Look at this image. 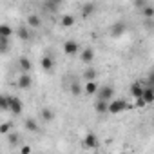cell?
Listing matches in <instances>:
<instances>
[{
  "label": "cell",
  "instance_id": "6da1fadb",
  "mask_svg": "<svg viewBox=\"0 0 154 154\" xmlns=\"http://www.w3.org/2000/svg\"><path fill=\"white\" fill-rule=\"evenodd\" d=\"M127 109H129V103L123 98H116V100L109 102V114H120V112H123Z\"/></svg>",
  "mask_w": 154,
  "mask_h": 154
},
{
  "label": "cell",
  "instance_id": "7a4b0ae2",
  "mask_svg": "<svg viewBox=\"0 0 154 154\" xmlns=\"http://www.w3.org/2000/svg\"><path fill=\"white\" fill-rule=\"evenodd\" d=\"M96 98L100 100V102H112V98H114V87L112 85H102L100 87V91H98V94H96Z\"/></svg>",
  "mask_w": 154,
  "mask_h": 154
},
{
  "label": "cell",
  "instance_id": "3957f363",
  "mask_svg": "<svg viewBox=\"0 0 154 154\" xmlns=\"http://www.w3.org/2000/svg\"><path fill=\"white\" fill-rule=\"evenodd\" d=\"M17 85H18V89L27 91V89L33 85V78H31V74H29V72H22V74H20V78H18V82H17Z\"/></svg>",
  "mask_w": 154,
  "mask_h": 154
},
{
  "label": "cell",
  "instance_id": "277c9868",
  "mask_svg": "<svg viewBox=\"0 0 154 154\" xmlns=\"http://www.w3.org/2000/svg\"><path fill=\"white\" fill-rule=\"evenodd\" d=\"M98 145H100V141H98L96 134H93V132H87V134H85V138H84V147L93 150V149H98Z\"/></svg>",
  "mask_w": 154,
  "mask_h": 154
},
{
  "label": "cell",
  "instance_id": "5b68a950",
  "mask_svg": "<svg viewBox=\"0 0 154 154\" xmlns=\"http://www.w3.org/2000/svg\"><path fill=\"white\" fill-rule=\"evenodd\" d=\"M9 111H11L15 116L22 114V100H20V98H17V96H13V98L9 100Z\"/></svg>",
  "mask_w": 154,
  "mask_h": 154
},
{
  "label": "cell",
  "instance_id": "8992f818",
  "mask_svg": "<svg viewBox=\"0 0 154 154\" xmlns=\"http://www.w3.org/2000/svg\"><path fill=\"white\" fill-rule=\"evenodd\" d=\"M63 53L67 56H74L76 53H78V44H76L74 40H67L63 42Z\"/></svg>",
  "mask_w": 154,
  "mask_h": 154
},
{
  "label": "cell",
  "instance_id": "52a82bcc",
  "mask_svg": "<svg viewBox=\"0 0 154 154\" xmlns=\"http://www.w3.org/2000/svg\"><path fill=\"white\" fill-rule=\"evenodd\" d=\"M26 22H27V27H29V29H36V27H40V26H42V20H40V17H38L36 13L27 15Z\"/></svg>",
  "mask_w": 154,
  "mask_h": 154
},
{
  "label": "cell",
  "instance_id": "ba28073f",
  "mask_svg": "<svg viewBox=\"0 0 154 154\" xmlns=\"http://www.w3.org/2000/svg\"><path fill=\"white\" fill-rule=\"evenodd\" d=\"M17 36L22 42H27V40H31V29L27 26H20V27H17Z\"/></svg>",
  "mask_w": 154,
  "mask_h": 154
},
{
  "label": "cell",
  "instance_id": "9c48e42d",
  "mask_svg": "<svg viewBox=\"0 0 154 154\" xmlns=\"http://www.w3.org/2000/svg\"><path fill=\"white\" fill-rule=\"evenodd\" d=\"M18 67H20L22 72H31L33 63H31V60H29L27 56H20V58H18Z\"/></svg>",
  "mask_w": 154,
  "mask_h": 154
},
{
  "label": "cell",
  "instance_id": "30bf717a",
  "mask_svg": "<svg viewBox=\"0 0 154 154\" xmlns=\"http://www.w3.org/2000/svg\"><path fill=\"white\" fill-rule=\"evenodd\" d=\"M125 29H127V26H125L123 22H116V24H112V27H111V36H122V35L125 33Z\"/></svg>",
  "mask_w": 154,
  "mask_h": 154
},
{
  "label": "cell",
  "instance_id": "8fae6325",
  "mask_svg": "<svg viewBox=\"0 0 154 154\" xmlns=\"http://www.w3.org/2000/svg\"><path fill=\"white\" fill-rule=\"evenodd\" d=\"M80 60H82L84 63H91V62L94 60V51H93V47H85V49L82 51V54H80Z\"/></svg>",
  "mask_w": 154,
  "mask_h": 154
},
{
  "label": "cell",
  "instance_id": "7c38bea8",
  "mask_svg": "<svg viewBox=\"0 0 154 154\" xmlns=\"http://www.w3.org/2000/svg\"><path fill=\"white\" fill-rule=\"evenodd\" d=\"M98 91H100V85H98L96 82H87V84L84 85V93H85V94H89V96L98 94Z\"/></svg>",
  "mask_w": 154,
  "mask_h": 154
},
{
  "label": "cell",
  "instance_id": "4fadbf2b",
  "mask_svg": "<svg viewBox=\"0 0 154 154\" xmlns=\"http://www.w3.org/2000/svg\"><path fill=\"white\" fill-rule=\"evenodd\" d=\"M143 91H145V87H143L141 84H138V82H136V84H132V85H131V91H129V93H131V96H132V98H136V100H138V98H141V96H143Z\"/></svg>",
  "mask_w": 154,
  "mask_h": 154
},
{
  "label": "cell",
  "instance_id": "5bb4252c",
  "mask_svg": "<svg viewBox=\"0 0 154 154\" xmlns=\"http://www.w3.org/2000/svg\"><path fill=\"white\" fill-rule=\"evenodd\" d=\"M94 111H96L100 116L109 114V103H107V102H100V100H96V102H94Z\"/></svg>",
  "mask_w": 154,
  "mask_h": 154
},
{
  "label": "cell",
  "instance_id": "9a60e30c",
  "mask_svg": "<svg viewBox=\"0 0 154 154\" xmlns=\"http://www.w3.org/2000/svg\"><path fill=\"white\" fill-rule=\"evenodd\" d=\"M74 22H76V18L72 15H62V18H60V26L62 27H72Z\"/></svg>",
  "mask_w": 154,
  "mask_h": 154
},
{
  "label": "cell",
  "instance_id": "2e32d148",
  "mask_svg": "<svg viewBox=\"0 0 154 154\" xmlns=\"http://www.w3.org/2000/svg\"><path fill=\"white\" fill-rule=\"evenodd\" d=\"M94 9H96V4H93V2H89V4H84V6H82V17H84V18L91 17V15L94 13Z\"/></svg>",
  "mask_w": 154,
  "mask_h": 154
},
{
  "label": "cell",
  "instance_id": "e0dca14e",
  "mask_svg": "<svg viewBox=\"0 0 154 154\" xmlns=\"http://www.w3.org/2000/svg\"><path fill=\"white\" fill-rule=\"evenodd\" d=\"M143 100H145L147 105L154 103V87H145V91H143Z\"/></svg>",
  "mask_w": 154,
  "mask_h": 154
},
{
  "label": "cell",
  "instance_id": "ac0fdd59",
  "mask_svg": "<svg viewBox=\"0 0 154 154\" xmlns=\"http://www.w3.org/2000/svg\"><path fill=\"white\" fill-rule=\"evenodd\" d=\"M84 80H85V84L87 82H94V78H96V69H93V67H87L85 71H84Z\"/></svg>",
  "mask_w": 154,
  "mask_h": 154
},
{
  "label": "cell",
  "instance_id": "d6986e66",
  "mask_svg": "<svg viewBox=\"0 0 154 154\" xmlns=\"http://www.w3.org/2000/svg\"><path fill=\"white\" fill-rule=\"evenodd\" d=\"M40 65H42L44 71H51L53 65H54V62H53L51 56H42V58H40Z\"/></svg>",
  "mask_w": 154,
  "mask_h": 154
},
{
  "label": "cell",
  "instance_id": "ffe728a7",
  "mask_svg": "<svg viewBox=\"0 0 154 154\" xmlns=\"http://www.w3.org/2000/svg\"><path fill=\"white\" fill-rule=\"evenodd\" d=\"M24 125H26V129L31 131V132H40V127H38L36 120H33V118H27V120L24 122Z\"/></svg>",
  "mask_w": 154,
  "mask_h": 154
},
{
  "label": "cell",
  "instance_id": "44dd1931",
  "mask_svg": "<svg viewBox=\"0 0 154 154\" xmlns=\"http://www.w3.org/2000/svg\"><path fill=\"white\" fill-rule=\"evenodd\" d=\"M40 116H42L44 122H53V120H54V112H53L49 107H44V109L40 111Z\"/></svg>",
  "mask_w": 154,
  "mask_h": 154
},
{
  "label": "cell",
  "instance_id": "7402d4cb",
  "mask_svg": "<svg viewBox=\"0 0 154 154\" xmlns=\"http://www.w3.org/2000/svg\"><path fill=\"white\" fill-rule=\"evenodd\" d=\"M13 33H15V31H13V27H11V26H8V24H0V36L9 38Z\"/></svg>",
  "mask_w": 154,
  "mask_h": 154
},
{
  "label": "cell",
  "instance_id": "603a6c76",
  "mask_svg": "<svg viewBox=\"0 0 154 154\" xmlns=\"http://www.w3.org/2000/svg\"><path fill=\"white\" fill-rule=\"evenodd\" d=\"M69 91H71V94H72V96H80V94L84 93V87H82L78 82H72V84H71V87H69Z\"/></svg>",
  "mask_w": 154,
  "mask_h": 154
},
{
  "label": "cell",
  "instance_id": "cb8c5ba5",
  "mask_svg": "<svg viewBox=\"0 0 154 154\" xmlns=\"http://www.w3.org/2000/svg\"><path fill=\"white\" fill-rule=\"evenodd\" d=\"M0 134H11V123L9 122L0 123Z\"/></svg>",
  "mask_w": 154,
  "mask_h": 154
},
{
  "label": "cell",
  "instance_id": "d4e9b609",
  "mask_svg": "<svg viewBox=\"0 0 154 154\" xmlns=\"http://www.w3.org/2000/svg\"><path fill=\"white\" fill-rule=\"evenodd\" d=\"M0 49H2V53H8V49H9V38L0 36Z\"/></svg>",
  "mask_w": 154,
  "mask_h": 154
},
{
  "label": "cell",
  "instance_id": "484cf974",
  "mask_svg": "<svg viewBox=\"0 0 154 154\" xmlns=\"http://www.w3.org/2000/svg\"><path fill=\"white\" fill-rule=\"evenodd\" d=\"M141 13H143V17H145V18H152V17H154V8H152V6H147Z\"/></svg>",
  "mask_w": 154,
  "mask_h": 154
},
{
  "label": "cell",
  "instance_id": "4316f807",
  "mask_svg": "<svg viewBox=\"0 0 154 154\" xmlns=\"http://www.w3.org/2000/svg\"><path fill=\"white\" fill-rule=\"evenodd\" d=\"M9 96H2V98H0V105H2V109L4 111H9Z\"/></svg>",
  "mask_w": 154,
  "mask_h": 154
},
{
  "label": "cell",
  "instance_id": "83f0119b",
  "mask_svg": "<svg viewBox=\"0 0 154 154\" xmlns=\"http://www.w3.org/2000/svg\"><path fill=\"white\" fill-rule=\"evenodd\" d=\"M58 6H60L58 2H45V4H44V8H47V9H51V11H56Z\"/></svg>",
  "mask_w": 154,
  "mask_h": 154
},
{
  "label": "cell",
  "instance_id": "f1b7e54d",
  "mask_svg": "<svg viewBox=\"0 0 154 154\" xmlns=\"http://www.w3.org/2000/svg\"><path fill=\"white\" fill-rule=\"evenodd\" d=\"M134 6H136V8H140V9L143 11V9H145V8L149 6V4L145 2V0H136V2H134Z\"/></svg>",
  "mask_w": 154,
  "mask_h": 154
},
{
  "label": "cell",
  "instance_id": "f546056e",
  "mask_svg": "<svg viewBox=\"0 0 154 154\" xmlns=\"http://www.w3.org/2000/svg\"><path fill=\"white\" fill-rule=\"evenodd\" d=\"M8 138H9V143H18V134H17V132L8 134Z\"/></svg>",
  "mask_w": 154,
  "mask_h": 154
},
{
  "label": "cell",
  "instance_id": "4dcf8cb0",
  "mask_svg": "<svg viewBox=\"0 0 154 154\" xmlns=\"http://www.w3.org/2000/svg\"><path fill=\"white\" fill-rule=\"evenodd\" d=\"M20 154H31V147H29V145H22Z\"/></svg>",
  "mask_w": 154,
  "mask_h": 154
},
{
  "label": "cell",
  "instance_id": "1f68e13d",
  "mask_svg": "<svg viewBox=\"0 0 154 154\" xmlns=\"http://www.w3.org/2000/svg\"><path fill=\"white\" fill-rule=\"evenodd\" d=\"M145 105H147V103H145V100H143V96L136 100V107H145Z\"/></svg>",
  "mask_w": 154,
  "mask_h": 154
}]
</instances>
